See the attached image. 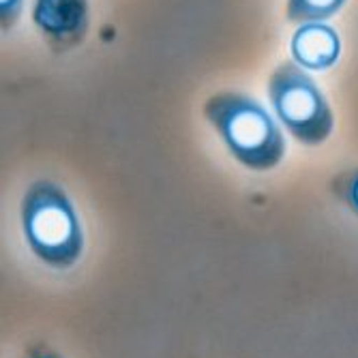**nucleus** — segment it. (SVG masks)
<instances>
[{
	"label": "nucleus",
	"instance_id": "nucleus-5",
	"mask_svg": "<svg viewBox=\"0 0 358 358\" xmlns=\"http://www.w3.org/2000/svg\"><path fill=\"white\" fill-rule=\"evenodd\" d=\"M292 60L303 69L327 71L335 67L341 56V39L337 30L324 22L301 24L289 41Z\"/></svg>",
	"mask_w": 358,
	"mask_h": 358
},
{
	"label": "nucleus",
	"instance_id": "nucleus-2",
	"mask_svg": "<svg viewBox=\"0 0 358 358\" xmlns=\"http://www.w3.org/2000/svg\"><path fill=\"white\" fill-rule=\"evenodd\" d=\"M22 234L28 249L43 264L64 271L84 255V230L80 215L60 185L35 180L22 195Z\"/></svg>",
	"mask_w": 358,
	"mask_h": 358
},
{
	"label": "nucleus",
	"instance_id": "nucleus-7",
	"mask_svg": "<svg viewBox=\"0 0 358 358\" xmlns=\"http://www.w3.org/2000/svg\"><path fill=\"white\" fill-rule=\"evenodd\" d=\"M331 191L352 215L358 217V168L339 172L331 180Z\"/></svg>",
	"mask_w": 358,
	"mask_h": 358
},
{
	"label": "nucleus",
	"instance_id": "nucleus-6",
	"mask_svg": "<svg viewBox=\"0 0 358 358\" xmlns=\"http://www.w3.org/2000/svg\"><path fill=\"white\" fill-rule=\"evenodd\" d=\"M348 0H287L285 17L289 24L324 22L343 9Z\"/></svg>",
	"mask_w": 358,
	"mask_h": 358
},
{
	"label": "nucleus",
	"instance_id": "nucleus-1",
	"mask_svg": "<svg viewBox=\"0 0 358 358\" xmlns=\"http://www.w3.org/2000/svg\"><path fill=\"white\" fill-rule=\"evenodd\" d=\"M204 116L241 166L268 172L285 157V138L271 112L243 92L223 90L208 96Z\"/></svg>",
	"mask_w": 358,
	"mask_h": 358
},
{
	"label": "nucleus",
	"instance_id": "nucleus-4",
	"mask_svg": "<svg viewBox=\"0 0 358 358\" xmlns=\"http://www.w3.org/2000/svg\"><path fill=\"white\" fill-rule=\"evenodd\" d=\"M35 22L43 43L54 54H69L80 48L90 28L88 0H35Z\"/></svg>",
	"mask_w": 358,
	"mask_h": 358
},
{
	"label": "nucleus",
	"instance_id": "nucleus-3",
	"mask_svg": "<svg viewBox=\"0 0 358 358\" xmlns=\"http://www.w3.org/2000/svg\"><path fill=\"white\" fill-rule=\"evenodd\" d=\"M268 99L277 120L305 146L324 144L335 129V114L313 78L294 60H283L268 78Z\"/></svg>",
	"mask_w": 358,
	"mask_h": 358
},
{
	"label": "nucleus",
	"instance_id": "nucleus-9",
	"mask_svg": "<svg viewBox=\"0 0 358 358\" xmlns=\"http://www.w3.org/2000/svg\"><path fill=\"white\" fill-rule=\"evenodd\" d=\"M24 358H64V356L54 348H50L48 343H37L24 354Z\"/></svg>",
	"mask_w": 358,
	"mask_h": 358
},
{
	"label": "nucleus",
	"instance_id": "nucleus-8",
	"mask_svg": "<svg viewBox=\"0 0 358 358\" xmlns=\"http://www.w3.org/2000/svg\"><path fill=\"white\" fill-rule=\"evenodd\" d=\"M24 11V0H0V30L3 35L11 32Z\"/></svg>",
	"mask_w": 358,
	"mask_h": 358
}]
</instances>
